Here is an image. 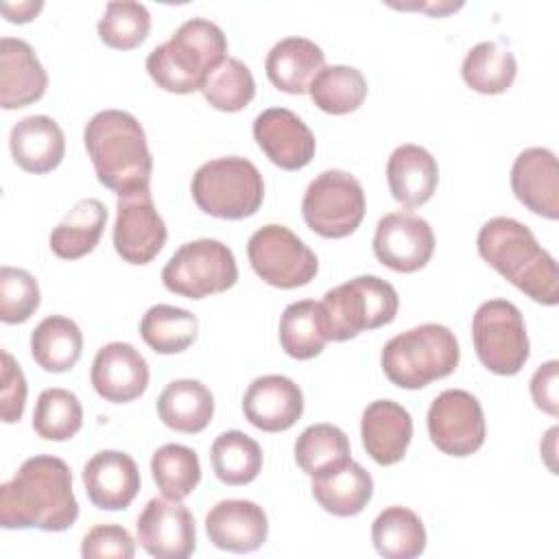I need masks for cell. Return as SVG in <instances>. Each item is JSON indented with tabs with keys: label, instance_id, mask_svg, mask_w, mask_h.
I'll return each mask as SVG.
<instances>
[{
	"label": "cell",
	"instance_id": "cell-5",
	"mask_svg": "<svg viewBox=\"0 0 559 559\" xmlns=\"http://www.w3.org/2000/svg\"><path fill=\"white\" fill-rule=\"evenodd\" d=\"M459 341L450 328L421 323L386 341L380 365L395 386L415 391L450 376L459 365Z\"/></svg>",
	"mask_w": 559,
	"mask_h": 559
},
{
	"label": "cell",
	"instance_id": "cell-14",
	"mask_svg": "<svg viewBox=\"0 0 559 559\" xmlns=\"http://www.w3.org/2000/svg\"><path fill=\"white\" fill-rule=\"evenodd\" d=\"M435 251V234L426 218L400 210L384 214L373 234V253L378 262L397 271L415 273L424 269Z\"/></svg>",
	"mask_w": 559,
	"mask_h": 559
},
{
	"label": "cell",
	"instance_id": "cell-30",
	"mask_svg": "<svg viewBox=\"0 0 559 559\" xmlns=\"http://www.w3.org/2000/svg\"><path fill=\"white\" fill-rule=\"evenodd\" d=\"M83 352L81 328L61 314L46 317L31 334L33 360L50 373L72 369Z\"/></svg>",
	"mask_w": 559,
	"mask_h": 559
},
{
	"label": "cell",
	"instance_id": "cell-23",
	"mask_svg": "<svg viewBox=\"0 0 559 559\" xmlns=\"http://www.w3.org/2000/svg\"><path fill=\"white\" fill-rule=\"evenodd\" d=\"M48 87V74L33 46L17 37L0 39V105L20 109L37 103Z\"/></svg>",
	"mask_w": 559,
	"mask_h": 559
},
{
	"label": "cell",
	"instance_id": "cell-33",
	"mask_svg": "<svg viewBox=\"0 0 559 559\" xmlns=\"http://www.w3.org/2000/svg\"><path fill=\"white\" fill-rule=\"evenodd\" d=\"M295 461L312 478L330 474L352 461L349 439L332 424L308 426L295 441Z\"/></svg>",
	"mask_w": 559,
	"mask_h": 559
},
{
	"label": "cell",
	"instance_id": "cell-13",
	"mask_svg": "<svg viewBox=\"0 0 559 559\" xmlns=\"http://www.w3.org/2000/svg\"><path fill=\"white\" fill-rule=\"evenodd\" d=\"M166 225L155 210L151 190L118 197L114 249L129 264H148L166 242Z\"/></svg>",
	"mask_w": 559,
	"mask_h": 559
},
{
	"label": "cell",
	"instance_id": "cell-6",
	"mask_svg": "<svg viewBox=\"0 0 559 559\" xmlns=\"http://www.w3.org/2000/svg\"><path fill=\"white\" fill-rule=\"evenodd\" d=\"M190 190L201 212L225 221L253 216L264 199L260 170L253 162L236 155L205 162L194 173Z\"/></svg>",
	"mask_w": 559,
	"mask_h": 559
},
{
	"label": "cell",
	"instance_id": "cell-10",
	"mask_svg": "<svg viewBox=\"0 0 559 559\" xmlns=\"http://www.w3.org/2000/svg\"><path fill=\"white\" fill-rule=\"evenodd\" d=\"M306 225L323 238H345L365 218V192L360 181L345 170H323L301 199Z\"/></svg>",
	"mask_w": 559,
	"mask_h": 559
},
{
	"label": "cell",
	"instance_id": "cell-18",
	"mask_svg": "<svg viewBox=\"0 0 559 559\" xmlns=\"http://www.w3.org/2000/svg\"><path fill=\"white\" fill-rule=\"evenodd\" d=\"M511 190L533 214L559 218V164L550 148H524L511 166Z\"/></svg>",
	"mask_w": 559,
	"mask_h": 559
},
{
	"label": "cell",
	"instance_id": "cell-43",
	"mask_svg": "<svg viewBox=\"0 0 559 559\" xmlns=\"http://www.w3.org/2000/svg\"><path fill=\"white\" fill-rule=\"evenodd\" d=\"M81 555L85 559L118 557L131 559L135 555V542L127 528L118 524H98L90 528L81 542Z\"/></svg>",
	"mask_w": 559,
	"mask_h": 559
},
{
	"label": "cell",
	"instance_id": "cell-31",
	"mask_svg": "<svg viewBox=\"0 0 559 559\" xmlns=\"http://www.w3.org/2000/svg\"><path fill=\"white\" fill-rule=\"evenodd\" d=\"M330 341L321 301L301 299L284 308L280 319L282 349L295 360H310L319 356Z\"/></svg>",
	"mask_w": 559,
	"mask_h": 559
},
{
	"label": "cell",
	"instance_id": "cell-37",
	"mask_svg": "<svg viewBox=\"0 0 559 559\" xmlns=\"http://www.w3.org/2000/svg\"><path fill=\"white\" fill-rule=\"evenodd\" d=\"M308 94L321 111L343 116L356 111L367 98V79L352 66H323Z\"/></svg>",
	"mask_w": 559,
	"mask_h": 559
},
{
	"label": "cell",
	"instance_id": "cell-17",
	"mask_svg": "<svg viewBox=\"0 0 559 559\" xmlns=\"http://www.w3.org/2000/svg\"><path fill=\"white\" fill-rule=\"evenodd\" d=\"M148 376L146 358L131 343L122 341L103 345L90 371L94 391L114 404L138 400L148 386Z\"/></svg>",
	"mask_w": 559,
	"mask_h": 559
},
{
	"label": "cell",
	"instance_id": "cell-32",
	"mask_svg": "<svg viewBox=\"0 0 559 559\" xmlns=\"http://www.w3.org/2000/svg\"><path fill=\"white\" fill-rule=\"evenodd\" d=\"M371 539L384 559H413L426 550V528L406 507H386L371 524Z\"/></svg>",
	"mask_w": 559,
	"mask_h": 559
},
{
	"label": "cell",
	"instance_id": "cell-39",
	"mask_svg": "<svg viewBox=\"0 0 559 559\" xmlns=\"http://www.w3.org/2000/svg\"><path fill=\"white\" fill-rule=\"evenodd\" d=\"M83 426L79 397L68 389H44L33 411V430L46 441H68Z\"/></svg>",
	"mask_w": 559,
	"mask_h": 559
},
{
	"label": "cell",
	"instance_id": "cell-24",
	"mask_svg": "<svg viewBox=\"0 0 559 559\" xmlns=\"http://www.w3.org/2000/svg\"><path fill=\"white\" fill-rule=\"evenodd\" d=\"M9 148L22 170L44 175L61 164L66 138L50 116H26L13 124Z\"/></svg>",
	"mask_w": 559,
	"mask_h": 559
},
{
	"label": "cell",
	"instance_id": "cell-3",
	"mask_svg": "<svg viewBox=\"0 0 559 559\" xmlns=\"http://www.w3.org/2000/svg\"><path fill=\"white\" fill-rule=\"evenodd\" d=\"M83 142L98 181L118 197L148 190L153 157L135 116L105 109L90 118Z\"/></svg>",
	"mask_w": 559,
	"mask_h": 559
},
{
	"label": "cell",
	"instance_id": "cell-28",
	"mask_svg": "<svg viewBox=\"0 0 559 559\" xmlns=\"http://www.w3.org/2000/svg\"><path fill=\"white\" fill-rule=\"evenodd\" d=\"M312 496L319 507L338 518L358 515L373 496L371 474L356 461L312 478Z\"/></svg>",
	"mask_w": 559,
	"mask_h": 559
},
{
	"label": "cell",
	"instance_id": "cell-16",
	"mask_svg": "<svg viewBox=\"0 0 559 559\" xmlns=\"http://www.w3.org/2000/svg\"><path fill=\"white\" fill-rule=\"evenodd\" d=\"M253 138L264 155L284 170H299L314 157L310 127L286 107H271L255 116Z\"/></svg>",
	"mask_w": 559,
	"mask_h": 559
},
{
	"label": "cell",
	"instance_id": "cell-12",
	"mask_svg": "<svg viewBox=\"0 0 559 559\" xmlns=\"http://www.w3.org/2000/svg\"><path fill=\"white\" fill-rule=\"evenodd\" d=\"M485 415L480 402L463 391L439 393L428 408V435L450 456H469L485 443Z\"/></svg>",
	"mask_w": 559,
	"mask_h": 559
},
{
	"label": "cell",
	"instance_id": "cell-46",
	"mask_svg": "<svg viewBox=\"0 0 559 559\" xmlns=\"http://www.w3.org/2000/svg\"><path fill=\"white\" fill-rule=\"evenodd\" d=\"M41 7H44L41 0H37V2L26 0V2H17V4H13V2H2V13H4V17H7L9 22L24 24V22H31V20L41 11Z\"/></svg>",
	"mask_w": 559,
	"mask_h": 559
},
{
	"label": "cell",
	"instance_id": "cell-8",
	"mask_svg": "<svg viewBox=\"0 0 559 559\" xmlns=\"http://www.w3.org/2000/svg\"><path fill=\"white\" fill-rule=\"evenodd\" d=\"M238 266L231 249L212 238L181 245L162 269L164 286L188 299H203L231 288Z\"/></svg>",
	"mask_w": 559,
	"mask_h": 559
},
{
	"label": "cell",
	"instance_id": "cell-21",
	"mask_svg": "<svg viewBox=\"0 0 559 559\" xmlns=\"http://www.w3.org/2000/svg\"><path fill=\"white\" fill-rule=\"evenodd\" d=\"M205 531L221 550L253 552L266 542L269 520L251 500H221L205 515Z\"/></svg>",
	"mask_w": 559,
	"mask_h": 559
},
{
	"label": "cell",
	"instance_id": "cell-44",
	"mask_svg": "<svg viewBox=\"0 0 559 559\" xmlns=\"http://www.w3.org/2000/svg\"><path fill=\"white\" fill-rule=\"evenodd\" d=\"M2 389H0V413H2V421L4 424H15L22 419L24 413V404H26V378L20 369V365L15 362V358L2 349Z\"/></svg>",
	"mask_w": 559,
	"mask_h": 559
},
{
	"label": "cell",
	"instance_id": "cell-11",
	"mask_svg": "<svg viewBox=\"0 0 559 559\" xmlns=\"http://www.w3.org/2000/svg\"><path fill=\"white\" fill-rule=\"evenodd\" d=\"M247 255L260 280L284 290L310 284L319 271L314 251L288 227L275 223L251 234Z\"/></svg>",
	"mask_w": 559,
	"mask_h": 559
},
{
	"label": "cell",
	"instance_id": "cell-26",
	"mask_svg": "<svg viewBox=\"0 0 559 559\" xmlns=\"http://www.w3.org/2000/svg\"><path fill=\"white\" fill-rule=\"evenodd\" d=\"M323 50L306 37H286L277 41L264 61L269 81L286 94H306L314 76L323 70Z\"/></svg>",
	"mask_w": 559,
	"mask_h": 559
},
{
	"label": "cell",
	"instance_id": "cell-36",
	"mask_svg": "<svg viewBox=\"0 0 559 559\" xmlns=\"http://www.w3.org/2000/svg\"><path fill=\"white\" fill-rule=\"evenodd\" d=\"M212 469L225 485H247L258 478L262 469V450L255 439L240 430L218 435L210 450Z\"/></svg>",
	"mask_w": 559,
	"mask_h": 559
},
{
	"label": "cell",
	"instance_id": "cell-42",
	"mask_svg": "<svg viewBox=\"0 0 559 559\" xmlns=\"http://www.w3.org/2000/svg\"><path fill=\"white\" fill-rule=\"evenodd\" d=\"M41 295L37 280L15 266L0 269V319L4 323H24L39 308Z\"/></svg>",
	"mask_w": 559,
	"mask_h": 559
},
{
	"label": "cell",
	"instance_id": "cell-7",
	"mask_svg": "<svg viewBox=\"0 0 559 559\" xmlns=\"http://www.w3.org/2000/svg\"><path fill=\"white\" fill-rule=\"evenodd\" d=\"M395 288L378 275H358L323 295L321 308L330 341H349L365 330L391 323L397 314Z\"/></svg>",
	"mask_w": 559,
	"mask_h": 559
},
{
	"label": "cell",
	"instance_id": "cell-40",
	"mask_svg": "<svg viewBox=\"0 0 559 559\" xmlns=\"http://www.w3.org/2000/svg\"><path fill=\"white\" fill-rule=\"evenodd\" d=\"M201 94L214 109L231 114L245 109L253 100L255 81L240 59L227 57L207 74Z\"/></svg>",
	"mask_w": 559,
	"mask_h": 559
},
{
	"label": "cell",
	"instance_id": "cell-19",
	"mask_svg": "<svg viewBox=\"0 0 559 559\" xmlns=\"http://www.w3.org/2000/svg\"><path fill=\"white\" fill-rule=\"evenodd\" d=\"M242 411L247 421L258 430L282 432L299 421L304 393L286 376H260L245 391Z\"/></svg>",
	"mask_w": 559,
	"mask_h": 559
},
{
	"label": "cell",
	"instance_id": "cell-41",
	"mask_svg": "<svg viewBox=\"0 0 559 559\" xmlns=\"http://www.w3.org/2000/svg\"><path fill=\"white\" fill-rule=\"evenodd\" d=\"M151 31V13L133 0H118L105 7L98 20V37L114 50H131L140 46Z\"/></svg>",
	"mask_w": 559,
	"mask_h": 559
},
{
	"label": "cell",
	"instance_id": "cell-22",
	"mask_svg": "<svg viewBox=\"0 0 559 559\" xmlns=\"http://www.w3.org/2000/svg\"><path fill=\"white\" fill-rule=\"evenodd\" d=\"M360 437L365 452L378 465H395L413 439V417L393 400H376L362 411Z\"/></svg>",
	"mask_w": 559,
	"mask_h": 559
},
{
	"label": "cell",
	"instance_id": "cell-45",
	"mask_svg": "<svg viewBox=\"0 0 559 559\" xmlns=\"http://www.w3.org/2000/svg\"><path fill=\"white\" fill-rule=\"evenodd\" d=\"M557 380H559V362L548 360L531 378V395L539 411L548 413L550 417L559 415V395H557Z\"/></svg>",
	"mask_w": 559,
	"mask_h": 559
},
{
	"label": "cell",
	"instance_id": "cell-34",
	"mask_svg": "<svg viewBox=\"0 0 559 559\" xmlns=\"http://www.w3.org/2000/svg\"><path fill=\"white\" fill-rule=\"evenodd\" d=\"M463 81L478 94L507 92L518 74L513 52L498 41H480L463 59Z\"/></svg>",
	"mask_w": 559,
	"mask_h": 559
},
{
	"label": "cell",
	"instance_id": "cell-9",
	"mask_svg": "<svg viewBox=\"0 0 559 559\" xmlns=\"http://www.w3.org/2000/svg\"><path fill=\"white\" fill-rule=\"evenodd\" d=\"M478 360L498 376H515L528 360V334L522 312L507 299H489L472 319Z\"/></svg>",
	"mask_w": 559,
	"mask_h": 559
},
{
	"label": "cell",
	"instance_id": "cell-2",
	"mask_svg": "<svg viewBox=\"0 0 559 559\" xmlns=\"http://www.w3.org/2000/svg\"><path fill=\"white\" fill-rule=\"evenodd\" d=\"M476 247L491 269L533 301L544 306L559 301L557 262L524 223L509 216L489 218L478 231Z\"/></svg>",
	"mask_w": 559,
	"mask_h": 559
},
{
	"label": "cell",
	"instance_id": "cell-20",
	"mask_svg": "<svg viewBox=\"0 0 559 559\" xmlns=\"http://www.w3.org/2000/svg\"><path fill=\"white\" fill-rule=\"evenodd\" d=\"M83 487L94 507L103 511H120L135 500L140 491V472L129 454L103 450L85 463Z\"/></svg>",
	"mask_w": 559,
	"mask_h": 559
},
{
	"label": "cell",
	"instance_id": "cell-29",
	"mask_svg": "<svg viewBox=\"0 0 559 559\" xmlns=\"http://www.w3.org/2000/svg\"><path fill=\"white\" fill-rule=\"evenodd\" d=\"M107 223V210L98 199H81L50 231V249L63 260H76L94 251Z\"/></svg>",
	"mask_w": 559,
	"mask_h": 559
},
{
	"label": "cell",
	"instance_id": "cell-1",
	"mask_svg": "<svg viewBox=\"0 0 559 559\" xmlns=\"http://www.w3.org/2000/svg\"><path fill=\"white\" fill-rule=\"evenodd\" d=\"M79 518L72 472L59 456L26 459L11 480L0 485L2 528H41L59 533Z\"/></svg>",
	"mask_w": 559,
	"mask_h": 559
},
{
	"label": "cell",
	"instance_id": "cell-4",
	"mask_svg": "<svg viewBox=\"0 0 559 559\" xmlns=\"http://www.w3.org/2000/svg\"><path fill=\"white\" fill-rule=\"evenodd\" d=\"M227 59L223 28L205 17L186 20L168 41L146 57V70L157 87L173 94H190L203 87L207 74Z\"/></svg>",
	"mask_w": 559,
	"mask_h": 559
},
{
	"label": "cell",
	"instance_id": "cell-15",
	"mask_svg": "<svg viewBox=\"0 0 559 559\" xmlns=\"http://www.w3.org/2000/svg\"><path fill=\"white\" fill-rule=\"evenodd\" d=\"M135 528L140 546L157 559H186L197 548L194 518L181 500L151 498Z\"/></svg>",
	"mask_w": 559,
	"mask_h": 559
},
{
	"label": "cell",
	"instance_id": "cell-35",
	"mask_svg": "<svg viewBox=\"0 0 559 559\" xmlns=\"http://www.w3.org/2000/svg\"><path fill=\"white\" fill-rule=\"evenodd\" d=\"M140 334L153 352L179 354L197 341L199 319L186 308L157 304L144 312Z\"/></svg>",
	"mask_w": 559,
	"mask_h": 559
},
{
	"label": "cell",
	"instance_id": "cell-25",
	"mask_svg": "<svg viewBox=\"0 0 559 559\" xmlns=\"http://www.w3.org/2000/svg\"><path fill=\"white\" fill-rule=\"evenodd\" d=\"M386 181L393 199L404 207L424 205L437 190V159L417 144L397 146L386 162Z\"/></svg>",
	"mask_w": 559,
	"mask_h": 559
},
{
	"label": "cell",
	"instance_id": "cell-27",
	"mask_svg": "<svg viewBox=\"0 0 559 559\" xmlns=\"http://www.w3.org/2000/svg\"><path fill=\"white\" fill-rule=\"evenodd\" d=\"M157 415L170 430L197 435L214 417V395L199 380H173L157 397Z\"/></svg>",
	"mask_w": 559,
	"mask_h": 559
},
{
	"label": "cell",
	"instance_id": "cell-38",
	"mask_svg": "<svg viewBox=\"0 0 559 559\" xmlns=\"http://www.w3.org/2000/svg\"><path fill=\"white\" fill-rule=\"evenodd\" d=\"M157 489L170 500L188 498L201 480V463L192 448L181 443L162 445L151 459Z\"/></svg>",
	"mask_w": 559,
	"mask_h": 559
}]
</instances>
